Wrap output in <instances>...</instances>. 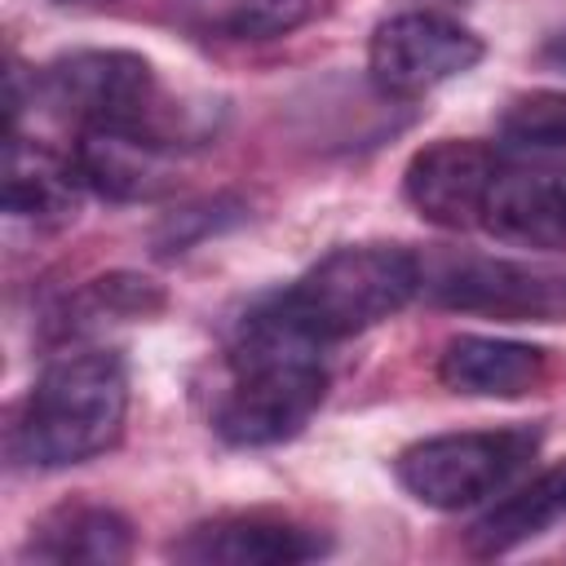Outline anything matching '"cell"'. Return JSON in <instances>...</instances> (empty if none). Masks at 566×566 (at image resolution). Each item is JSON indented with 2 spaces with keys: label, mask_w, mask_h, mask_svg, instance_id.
<instances>
[{
  "label": "cell",
  "mask_w": 566,
  "mask_h": 566,
  "mask_svg": "<svg viewBox=\"0 0 566 566\" xmlns=\"http://www.w3.org/2000/svg\"><path fill=\"white\" fill-rule=\"evenodd\" d=\"M323 345L292 323L279 292L256 301L230 345L234 385L212 411V429L230 447H279L296 438L327 398Z\"/></svg>",
  "instance_id": "6da1fadb"
},
{
  "label": "cell",
  "mask_w": 566,
  "mask_h": 566,
  "mask_svg": "<svg viewBox=\"0 0 566 566\" xmlns=\"http://www.w3.org/2000/svg\"><path fill=\"white\" fill-rule=\"evenodd\" d=\"M128 411V371L115 349H75L53 358L31 385L13 455L31 469H66L115 447Z\"/></svg>",
  "instance_id": "7a4b0ae2"
},
{
  "label": "cell",
  "mask_w": 566,
  "mask_h": 566,
  "mask_svg": "<svg viewBox=\"0 0 566 566\" xmlns=\"http://www.w3.org/2000/svg\"><path fill=\"white\" fill-rule=\"evenodd\" d=\"M420 287L424 274L407 248L349 243L310 265L287 292H279V301L301 332L318 345H336L407 310Z\"/></svg>",
  "instance_id": "3957f363"
},
{
  "label": "cell",
  "mask_w": 566,
  "mask_h": 566,
  "mask_svg": "<svg viewBox=\"0 0 566 566\" xmlns=\"http://www.w3.org/2000/svg\"><path fill=\"white\" fill-rule=\"evenodd\" d=\"M535 451H539V429L531 424L438 433V438L411 442L394 460V473L420 504L460 513L504 491Z\"/></svg>",
  "instance_id": "277c9868"
},
{
  "label": "cell",
  "mask_w": 566,
  "mask_h": 566,
  "mask_svg": "<svg viewBox=\"0 0 566 566\" xmlns=\"http://www.w3.org/2000/svg\"><path fill=\"white\" fill-rule=\"evenodd\" d=\"M44 102L84 128H155L159 115V80L142 53L128 49H75L44 66L40 75Z\"/></svg>",
  "instance_id": "5b68a950"
},
{
  "label": "cell",
  "mask_w": 566,
  "mask_h": 566,
  "mask_svg": "<svg viewBox=\"0 0 566 566\" xmlns=\"http://www.w3.org/2000/svg\"><path fill=\"white\" fill-rule=\"evenodd\" d=\"M482 53V35H473L464 22L433 9H407L371 31L367 75L385 97H420L473 71Z\"/></svg>",
  "instance_id": "8992f818"
},
{
  "label": "cell",
  "mask_w": 566,
  "mask_h": 566,
  "mask_svg": "<svg viewBox=\"0 0 566 566\" xmlns=\"http://www.w3.org/2000/svg\"><path fill=\"white\" fill-rule=\"evenodd\" d=\"M433 301L464 314H486L504 323H557L566 318V274H544L500 256L447 261L433 283Z\"/></svg>",
  "instance_id": "52a82bcc"
},
{
  "label": "cell",
  "mask_w": 566,
  "mask_h": 566,
  "mask_svg": "<svg viewBox=\"0 0 566 566\" xmlns=\"http://www.w3.org/2000/svg\"><path fill=\"white\" fill-rule=\"evenodd\" d=\"M500 155L486 142L469 137H442L411 155L402 172L407 203L442 230H473L482 226L491 181L500 177Z\"/></svg>",
  "instance_id": "ba28073f"
},
{
  "label": "cell",
  "mask_w": 566,
  "mask_h": 566,
  "mask_svg": "<svg viewBox=\"0 0 566 566\" xmlns=\"http://www.w3.org/2000/svg\"><path fill=\"white\" fill-rule=\"evenodd\" d=\"M71 159L80 181L115 203H150L181 181L177 142L150 128H84Z\"/></svg>",
  "instance_id": "9c48e42d"
},
{
  "label": "cell",
  "mask_w": 566,
  "mask_h": 566,
  "mask_svg": "<svg viewBox=\"0 0 566 566\" xmlns=\"http://www.w3.org/2000/svg\"><path fill=\"white\" fill-rule=\"evenodd\" d=\"M323 553L327 539L318 531L265 513H226L190 526L172 544V557L195 566H292Z\"/></svg>",
  "instance_id": "30bf717a"
},
{
  "label": "cell",
  "mask_w": 566,
  "mask_h": 566,
  "mask_svg": "<svg viewBox=\"0 0 566 566\" xmlns=\"http://www.w3.org/2000/svg\"><path fill=\"white\" fill-rule=\"evenodd\" d=\"M482 230L522 248H566V168H500L486 195Z\"/></svg>",
  "instance_id": "8fae6325"
},
{
  "label": "cell",
  "mask_w": 566,
  "mask_h": 566,
  "mask_svg": "<svg viewBox=\"0 0 566 566\" xmlns=\"http://www.w3.org/2000/svg\"><path fill=\"white\" fill-rule=\"evenodd\" d=\"M548 376V354L504 336H451L438 354V380L464 398H522Z\"/></svg>",
  "instance_id": "7c38bea8"
},
{
  "label": "cell",
  "mask_w": 566,
  "mask_h": 566,
  "mask_svg": "<svg viewBox=\"0 0 566 566\" xmlns=\"http://www.w3.org/2000/svg\"><path fill=\"white\" fill-rule=\"evenodd\" d=\"M80 172L75 159L27 142L9 137V159H4V212L9 217H31L35 226H62L75 217L80 203Z\"/></svg>",
  "instance_id": "4fadbf2b"
},
{
  "label": "cell",
  "mask_w": 566,
  "mask_h": 566,
  "mask_svg": "<svg viewBox=\"0 0 566 566\" xmlns=\"http://www.w3.org/2000/svg\"><path fill=\"white\" fill-rule=\"evenodd\" d=\"M557 522H566V460L531 478L522 491L504 495L495 509H486L469 531L473 557H504L539 535H548Z\"/></svg>",
  "instance_id": "5bb4252c"
},
{
  "label": "cell",
  "mask_w": 566,
  "mask_h": 566,
  "mask_svg": "<svg viewBox=\"0 0 566 566\" xmlns=\"http://www.w3.org/2000/svg\"><path fill=\"white\" fill-rule=\"evenodd\" d=\"M27 557L115 566V562L133 557V526L124 513H115L106 504H62L31 531Z\"/></svg>",
  "instance_id": "9a60e30c"
},
{
  "label": "cell",
  "mask_w": 566,
  "mask_h": 566,
  "mask_svg": "<svg viewBox=\"0 0 566 566\" xmlns=\"http://www.w3.org/2000/svg\"><path fill=\"white\" fill-rule=\"evenodd\" d=\"M314 18V0H172V22L195 40L261 44Z\"/></svg>",
  "instance_id": "2e32d148"
},
{
  "label": "cell",
  "mask_w": 566,
  "mask_h": 566,
  "mask_svg": "<svg viewBox=\"0 0 566 566\" xmlns=\"http://www.w3.org/2000/svg\"><path fill=\"white\" fill-rule=\"evenodd\" d=\"M164 310V292L142 279V274H102L93 279L84 292H75L66 301L62 314V332L66 336H84L102 323H128V318H150Z\"/></svg>",
  "instance_id": "e0dca14e"
},
{
  "label": "cell",
  "mask_w": 566,
  "mask_h": 566,
  "mask_svg": "<svg viewBox=\"0 0 566 566\" xmlns=\"http://www.w3.org/2000/svg\"><path fill=\"white\" fill-rule=\"evenodd\" d=\"M500 137L517 150H566V93L535 88L500 111Z\"/></svg>",
  "instance_id": "ac0fdd59"
},
{
  "label": "cell",
  "mask_w": 566,
  "mask_h": 566,
  "mask_svg": "<svg viewBox=\"0 0 566 566\" xmlns=\"http://www.w3.org/2000/svg\"><path fill=\"white\" fill-rule=\"evenodd\" d=\"M544 62L557 66V71H566V31L548 35V44H544Z\"/></svg>",
  "instance_id": "d6986e66"
}]
</instances>
